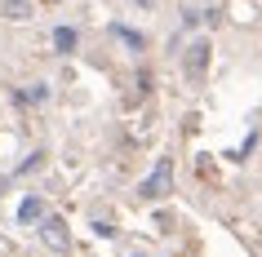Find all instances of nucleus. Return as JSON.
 <instances>
[{
    "mask_svg": "<svg viewBox=\"0 0 262 257\" xmlns=\"http://www.w3.org/2000/svg\"><path fill=\"white\" fill-rule=\"evenodd\" d=\"M40 240L54 248V253H67L71 248V235H67V222L62 217H45L40 222Z\"/></svg>",
    "mask_w": 262,
    "mask_h": 257,
    "instance_id": "f257e3e1",
    "label": "nucleus"
},
{
    "mask_svg": "<svg viewBox=\"0 0 262 257\" xmlns=\"http://www.w3.org/2000/svg\"><path fill=\"white\" fill-rule=\"evenodd\" d=\"M169 182H173V164L160 160V169L142 182V200H160V195H169Z\"/></svg>",
    "mask_w": 262,
    "mask_h": 257,
    "instance_id": "f03ea898",
    "label": "nucleus"
},
{
    "mask_svg": "<svg viewBox=\"0 0 262 257\" xmlns=\"http://www.w3.org/2000/svg\"><path fill=\"white\" fill-rule=\"evenodd\" d=\"M182 67H187V76H200V71L209 67V44H205V40H195V44H191V54H187V62H182Z\"/></svg>",
    "mask_w": 262,
    "mask_h": 257,
    "instance_id": "7ed1b4c3",
    "label": "nucleus"
},
{
    "mask_svg": "<svg viewBox=\"0 0 262 257\" xmlns=\"http://www.w3.org/2000/svg\"><path fill=\"white\" fill-rule=\"evenodd\" d=\"M40 217H45V204L36 195H27V200L18 204V222H40Z\"/></svg>",
    "mask_w": 262,
    "mask_h": 257,
    "instance_id": "20e7f679",
    "label": "nucleus"
},
{
    "mask_svg": "<svg viewBox=\"0 0 262 257\" xmlns=\"http://www.w3.org/2000/svg\"><path fill=\"white\" fill-rule=\"evenodd\" d=\"M5 18H31V0H0Z\"/></svg>",
    "mask_w": 262,
    "mask_h": 257,
    "instance_id": "39448f33",
    "label": "nucleus"
},
{
    "mask_svg": "<svg viewBox=\"0 0 262 257\" xmlns=\"http://www.w3.org/2000/svg\"><path fill=\"white\" fill-rule=\"evenodd\" d=\"M54 49H58V54H71V49H76V31H71V27H58L54 31Z\"/></svg>",
    "mask_w": 262,
    "mask_h": 257,
    "instance_id": "423d86ee",
    "label": "nucleus"
},
{
    "mask_svg": "<svg viewBox=\"0 0 262 257\" xmlns=\"http://www.w3.org/2000/svg\"><path fill=\"white\" fill-rule=\"evenodd\" d=\"M138 5H151V0H138Z\"/></svg>",
    "mask_w": 262,
    "mask_h": 257,
    "instance_id": "0eeeda50",
    "label": "nucleus"
}]
</instances>
